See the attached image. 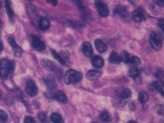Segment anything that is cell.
Masks as SVG:
<instances>
[{"mask_svg":"<svg viewBox=\"0 0 164 123\" xmlns=\"http://www.w3.org/2000/svg\"><path fill=\"white\" fill-rule=\"evenodd\" d=\"M120 57L122 61L126 64H127L130 56L128 53L126 51H123L121 54Z\"/></svg>","mask_w":164,"mask_h":123,"instance_id":"f1b7e54d","label":"cell"},{"mask_svg":"<svg viewBox=\"0 0 164 123\" xmlns=\"http://www.w3.org/2000/svg\"><path fill=\"white\" fill-rule=\"evenodd\" d=\"M8 115L5 111L0 109V122L2 123L6 122L8 119Z\"/></svg>","mask_w":164,"mask_h":123,"instance_id":"83f0119b","label":"cell"},{"mask_svg":"<svg viewBox=\"0 0 164 123\" xmlns=\"http://www.w3.org/2000/svg\"><path fill=\"white\" fill-rule=\"evenodd\" d=\"M128 123H137L136 122L133 120H130L128 121Z\"/></svg>","mask_w":164,"mask_h":123,"instance_id":"74e56055","label":"cell"},{"mask_svg":"<svg viewBox=\"0 0 164 123\" xmlns=\"http://www.w3.org/2000/svg\"><path fill=\"white\" fill-rule=\"evenodd\" d=\"M51 52L52 55L53 57L56 60H57L62 65H64L65 63L64 60L62 58L60 55L56 52L55 50L53 49H51Z\"/></svg>","mask_w":164,"mask_h":123,"instance_id":"4316f807","label":"cell"},{"mask_svg":"<svg viewBox=\"0 0 164 123\" xmlns=\"http://www.w3.org/2000/svg\"><path fill=\"white\" fill-rule=\"evenodd\" d=\"M1 2H0V9H1Z\"/></svg>","mask_w":164,"mask_h":123,"instance_id":"f35d334b","label":"cell"},{"mask_svg":"<svg viewBox=\"0 0 164 123\" xmlns=\"http://www.w3.org/2000/svg\"><path fill=\"white\" fill-rule=\"evenodd\" d=\"M25 123H36V121L32 116H28L25 117L24 119Z\"/></svg>","mask_w":164,"mask_h":123,"instance_id":"1f68e13d","label":"cell"},{"mask_svg":"<svg viewBox=\"0 0 164 123\" xmlns=\"http://www.w3.org/2000/svg\"><path fill=\"white\" fill-rule=\"evenodd\" d=\"M153 84L156 90L159 92L162 96H164V86L163 82L161 80L156 81L153 82Z\"/></svg>","mask_w":164,"mask_h":123,"instance_id":"d6986e66","label":"cell"},{"mask_svg":"<svg viewBox=\"0 0 164 123\" xmlns=\"http://www.w3.org/2000/svg\"><path fill=\"white\" fill-rule=\"evenodd\" d=\"M45 83L47 86L52 90L54 91L57 88V84L53 78L48 77L45 80Z\"/></svg>","mask_w":164,"mask_h":123,"instance_id":"ac0fdd59","label":"cell"},{"mask_svg":"<svg viewBox=\"0 0 164 123\" xmlns=\"http://www.w3.org/2000/svg\"><path fill=\"white\" fill-rule=\"evenodd\" d=\"M155 77L156 79L159 80L162 79L164 77L163 70L161 68L158 69L156 72Z\"/></svg>","mask_w":164,"mask_h":123,"instance_id":"f546056e","label":"cell"},{"mask_svg":"<svg viewBox=\"0 0 164 123\" xmlns=\"http://www.w3.org/2000/svg\"><path fill=\"white\" fill-rule=\"evenodd\" d=\"M54 98L61 103L66 104L67 102V96L65 92L62 91H56L54 95Z\"/></svg>","mask_w":164,"mask_h":123,"instance_id":"9a60e30c","label":"cell"},{"mask_svg":"<svg viewBox=\"0 0 164 123\" xmlns=\"http://www.w3.org/2000/svg\"><path fill=\"white\" fill-rule=\"evenodd\" d=\"M3 48V46L2 42L0 41V52L2 50Z\"/></svg>","mask_w":164,"mask_h":123,"instance_id":"8d00e7d4","label":"cell"},{"mask_svg":"<svg viewBox=\"0 0 164 123\" xmlns=\"http://www.w3.org/2000/svg\"><path fill=\"white\" fill-rule=\"evenodd\" d=\"M38 26L42 30H47L49 29L50 26L49 20L44 17H42L38 21Z\"/></svg>","mask_w":164,"mask_h":123,"instance_id":"2e32d148","label":"cell"},{"mask_svg":"<svg viewBox=\"0 0 164 123\" xmlns=\"http://www.w3.org/2000/svg\"><path fill=\"white\" fill-rule=\"evenodd\" d=\"M114 12L121 17L126 18L129 15V12L127 8L124 5H116L114 9Z\"/></svg>","mask_w":164,"mask_h":123,"instance_id":"9c48e42d","label":"cell"},{"mask_svg":"<svg viewBox=\"0 0 164 123\" xmlns=\"http://www.w3.org/2000/svg\"><path fill=\"white\" fill-rule=\"evenodd\" d=\"M95 7L99 15L102 18H106L109 14V10L107 5L100 1L95 2Z\"/></svg>","mask_w":164,"mask_h":123,"instance_id":"5b68a950","label":"cell"},{"mask_svg":"<svg viewBox=\"0 0 164 123\" xmlns=\"http://www.w3.org/2000/svg\"><path fill=\"white\" fill-rule=\"evenodd\" d=\"M150 42L151 47L156 51L161 49L162 45L163 38L161 33L157 31H152L150 36Z\"/></svg>","mask_w":164,"mask_h":123,"instance_id":"3957f363","label":"cell"},{"mask_svg":"<svg viewBox=\"0 0 164 123\" xmlns=\"http://www.w3.org/2000/svg\"><path fill=\"white\" fill-rule=\"evenodd\" d=\"M109 60V62L113 64H119L122 62L120 56L115 51H112L111 53Z\"/></svg>","mask_w":164,"mask_h":123,"instance_id":"e0dca14e","label":"cell"},{"mask_svg":"<svg viewBox=\"0 0 164 123\" xmlns=\"http://www.w3.org/2000/svg\"><path fill=\"white\" fill-rule=\"evenodd\" d=\"M30 37L32 47L36 51L42 52L46 49V44L40 37L33 33L31 34Z\"/></svg>","mask_w":164,"mask_h":123,"instance_id":"277c9868","label":"cell"},{"mask_svg":"<svg viewBox=\"0 0 164 123\" xmlns=\"http://www.w3.org/2000/svg\"><path fill=\"white\" fill-rule=\"evenodd\" d=\"M140 73V70L137 67L135 66L130 68L128 72L129 75L134 79L139 77Z\"/></svg>","mask_w":164,"mask_h":123,"instance_id":"cb8c5ba5","label":"cell"},{"mask_svg":"<svg viewBox=\"0 0 164 123\" xmlns=\"http://www.w3.org/2000/svg\"><path fill=\"white\" fill-rule=\"evenodd\" d=\"M129 108L130 110L133 111L135 108V105L133 102H131L129 104Z\"/></svg>","mask_w":164,"mask_h":123,"instance_id":"e575fe53","label":"cell"},{"mask_svg":"<svg viewBox=\"0 0 164 123\" xmlns=\"http://www.w3.org/2000/svg\"><path fill=\"white\" fill-rule=\"evenodd\" d=\"M94 44L96 49L99 53H103L107 49V47L106 44L100 39H96L95 41Z\"/></svg>","mask_w":164,"mask_h":123,"instance_id":"5bb4252c","label":"cell"},{"mask_svg":"<svg viewBox=\"0 0 164 123\" xmlns=\"http://www.w3.org/2000/svg\"><path fill=\"white\" fill-rule=\"evenodd\" d=\"M132 18L136 23H139L145 20V15L139 9L135 10L132 14Z\"/></svg>","mask_w":164,"mask_h":123,"instance_id":"4fadbf2b","label":"cell"},{"mask_svg":"<svg viewBox=\"0 0 164 123\" xmlns=\"http://www.w3.org/2000/svg\"><path fill=\"white\" fill-rule=\"evenodd\" d=\"M83 76L81 72L74 69H70L65 72L64 80L66 84L69 85L80 82Z\"/></svg>","mask_w":164,"mask_h":123,"instance_id":"7a4b0ae2","label":"cell"},{"mask_svg":"<svg viewBox=\"0 0 164 123\" xmlns=\"http://www.w3.org/2000/svg\"><path fill=\"white\" fill-rule=\"evenodd\" d=\"M38 118L42 123H47V119L46 115L44 113L40 112L38 115Z\"/></svg>","mask_w":164,"mask_h":123,"instance_id":"4dcf8cb0","label":"cell"},{"mask_svg":"<svg viewBox=\"0 0 164 123\" xmlns=\"http://www.w3.org/2000/svg\"><path fill=\"white\" fill-rule=\"evenodd\" d=\"M5 7L8 18L11 21H13L14 17V14L9 2L5 1Z\"/></svg>","mask_w":164,"mask_h":123,"instance_id":"44dd1931","label":"cell"},{"mask_svg":"<svg viewBox=\"0 0 164 123\" xmlns=\"http://www.w3.org/2000/svg\"><path fill=\"white\" fill-rule=\"evenodd\" d=\"M141 63V59L136 56H130L127 64L133 66L139 65Z\"/></svg>","mask_w":164,"mask_h":123,"instance_id":"d4e9b609","label":"cell"},{"mask_svg":"<svg viewBox=\"0 0 164 123\" xmlns=\"http://www.w3.org/2000/svg\"><path fill=\"white\" fill-rule=\"evenodd\" d=\"M101 72L97 70H91L88 71L86 75L87 79L90 81H94L99 80L101 77Z\"/></svg>","mask_w":164,"mask_h":123,"instance_id":"8fae6325","label":"cell"},{"mask_svg":"<svg viewBox=\"0 0 164 123\" xmlns=\"http://www.w3.org/2000/svg\"><path fill=\"white\" fill-rule=\"evenodd\" d=\"M42 64L45 69L49 71H53L54 70L55 66L53 63L50 61L44 59L41 62Z\"/></svg>","mask_w":164,"mask_h":123,"instance_id":"7402d4cb","label":"cell"},{"mask_svg":"<svg viewBox=\"0 0 164 123\" xmlns=\"http://www.w3.org/2000/svg\"><path fill=\"white\" fill-rule=\"evenodd\" d=\"M48 3H52L53 6H56L58 4V2L56 1H46Z\"/></svg>","mask_w":164,"mask_h":123,"instance_id":"d590c367","label":"cell"},{"mask_svg":"<svg viewBox=\"0 0 164 123\" xmlns=\"http://www.w3.org/2000/svg\"><path fill=\"white\" fill-rule=\"evenodd\" d=\"M138 97L139 102L142 104L146 103L149 98L148 94L143 91H141L139 92Z\"/></svg>","mask_w":164,"mask_h":123,"instance_id":"ffe728a7","label":"cell"},{"mask_svg":"<svg viewBox=\"0 0 164 123\" xmlns=\"http://www.w3.org/2000/svg\"><path fill=\"white\" fill-rule=\"evenodd\" d=\"M115 93L117 97L123 99L128 98L132 94L131 89L124 87L117 88L115 90Z\"/></svg>","mask_w":164,"mask_h":123,"instance_id":"ba28073f","label":"cell"},{"mask_svg":"<svg viewBox=\"0 0 164 123\" xmlns=\"http://www.w3.org/2000/svg\"><path fill=\"white\" fill-rule=\"evenodd\" d=\"M92 65L95 68H100L103 67L105 64L103 58L99 55H95L91 60Z\"/></svg>","mask_w":164,"mask_h":123,"instance_id":"7c38bea8","label":"cell"},{"mask_svg":"<svg viewBox=\"0 0 164 123\" xmlns=\"http://www.w3.org/2000/svg\"><path fill=\"white\" fill-rule=\"evenodd\" d=\"M99 118L101 120L105 122H109L112 120V118L109 112L104 110L102 112L100 115Z\"/></svg>","mask_w":164,"mask_h":123,"instance_id":"484cf974","label":"cell"},{"mask_svg":"<svg viewBox=\"0 0 164 123\" xmlns=\"http://www.w3.org/2000/svg\"><path fill=\"white\" fill-rule=\"evenodd\" d=\"M82 50L84 55L88 58L91 57L93 54V50L91 44L85 42L82 44Z\"/></svg>","mask_w":164,"mask_h":123,"instance_id":"30bf717a","label":"cell"},{"mask_svg":"<svg viewBox=\"0 0 164 123\" xmlns=\"http://www.w3.org/2000/svg\"><path fill=\"white\" fill-rule=\"evenodd\" d=\"M164 19L163 18L160 19L158 20V25L163 32L164 31Z\"/></svg>","mask_w":164,"mask_h":123,"instance_id":"d6a6232c","label":"cell"},{"mask_svg":"<svg viewBox=\"0 0 164 123\" xmlns=\"http://www.w3.org/2000/svg\"><path fill=\"white\" fill-rule=\"evenodd\" d=\"M8 42L12 48L14 55L16 58H20L22 54V50L16 43L15 38L12 36L8 39Z\"/></svg>","mask_w":164,"mask_h":123,"instance_id":"8992f818","label":"cell"},{"mask_svg":"<svg viewBox=\"0 0 164 123\" xmlns=\"http://www.w3.org/2000/svg\"><path fill=\"white\" fill-rule=\"evenodd\" d=\"M15 68V63L13 61L7 59H3L0 61V77L2 79H7L10 72L13 71Z\"/></svg>","mask_w":164,"mask_h":123,"instance_id":"6da1fadb","label":"cell"},{"mask_svg":"<svg viewBox=\"0 0 164 123\" xmlns=\"http://www.w3.org/2000/svg\"><path fill=\"white\" fill-rule=\"evenodd\" d=\"M159 6L163 7H164V1H154Z\"/></svg>","mask_w":164,"mask_h":123,"instance_id":"836d02e7","label":"cell"},{"mask_svg":"<svg viewBox=\"0 0 164 123\" xmlns=\"http://www.w3.org/2000/svg\"><path fill=\"white\" fill-rule=\"evenodd\" d=\"M26 93L31 97L36 95L38 92V88L35 82L32 80H28L26 83L25 88Z\"/></svg>","mask_w":164,"mask_h":123,"instance_id":"52a82bcc","label":"cell"},{"mask_svg":"<svg viewBox=\"0 0 164 123\" xmlns=\"http://www.w3.org/2000/svg\"><path fill=\"white\" fill-rule=\"evenodd\" d=\"M51 121L53 123H64L61 116L58 113H53L50 116Z\"/></svg>","mask_w":164,"mask_h":123,"instance_id":"603a6c76","label":"cell"}]
</instances>
